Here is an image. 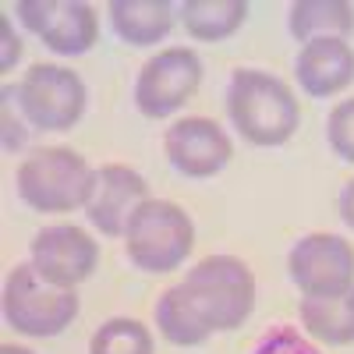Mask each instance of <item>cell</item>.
<instances>
[{"mask_svg":"<svg viewBox=\"0 0 354 354\" xmlns=\"http://www.w3.org/2000/svg\"><path fill=\"white\" fill-rule=\"evenodd\" d=\"M227 117L234 131L248 145L259 149H277L294 138L301 124V106L290 85L262 68H238L227 82L223 96Z\"/></svg>","mask_w":354,"mask_h":354,"instance_id":"obj_1","label":"cell"},{"mask_svg":"<svg viewBox=\"0 0 354 354\" xmlns=\"http://www.w3.org/2000/svg\"><path fill=\"white\" fill-rule=\"evenodd\" d=\"M209 333H230L248 322L255 308V277L238 255H205L177 283Z\"/></svg>","mask_w":354,"mask_h":354,"instance_id":"obj_2","label":"cell"},{"mask_svg":"<svg viewBox=\"0 0 354 354\" xmlns=\"http://www.w3.org/2000/svg\"><path fill=\"white\" fill-rule=\"evenodd\" d=\"M15 188L18 198L36 213H71L78 205H88L96 170L68 145H43L18 163Z\"/></svg>","mask_w":354,"mask_h":354,"instance_id":"obj_3","label":"cell"},{"mask_svg":"<svg viewBox=\"0 0 354 354\" xmlns=\"http://www.w3.org/2000/svg\"><path fill=\"white\" fill-rule=\"evenodd\" d=\"M195 248L192 216L170 198H145L124 227V255L142 273H174Z\"/></svg>","mask_w":354,"mask_h":354,"instance_id":"obj_4","label":"cell"},{"mask_svg":"<svg viewBox=\"0 0 354 354\" xmlns=\"http://www.w3.org/2000/svg\"><path fill=\"white\" fill-rule=\"evenodd\" d=\"M78 294L46 283L32 262H18L4 280V319L25 337H61L78 319Z\"/></svg>","mask_w":354,"mask_h":354,"instance_id":"obj_5","label":"cell"},{"mask_svg":"<svg viewBox=\"0 0 354 354\" xmlns=\"http://www.w3.org/2000/svg\"><path fill=\"white\" fill-rule=\"evenodd\" d=\"M21 121L36 131H71L88 106V88L78 71L64 64H32L15 85Z\"/></svg>","mask_w":354,"mask_h":354,"instance_id":"obj_6","label":"cell"},{"mask_svg":"<svg viewBox=\"0 0 354 354\" xmlns=\"http://www.w3.org/2000/svg\"><path fill=\"white\" fill-rule=\"evenodd\" d=\"M202 57L188 46H167L142 64L135 78V106L149 121L177 113L202 85Z\"/></svg>","mask_w":354,"mask_h":354,"instance_id":"obj_7","label":"cell"},{"mask_svg":"<svg viewBox=\"0 0 354 354\" xmlns=\"http://www.w3.org/2000/svg\"><path fill=\"white\" fill-rule=\"evenodd\" d=\"M287 273L305 298H337L354 287V245L340 234L312 230L287 252Z\"/></svg>","mask_w":354,"mask_h":354,"instance_id":"obj_8","label":"cell"},{"mask_svg":"<svg viewBox=\"0 0 354 354\" xmlns=\"http://www.w3.org/2000/svg\"><path fill=\"white\" fill-rule=\"evenodd\" d=\"M15 15L57 57H82L100 39V15L85 0H21Z\"/></svg>","mask_w":354,"mask_h":354,"instance_id":"obj_9","label":"cell"},{"mask_svg":"<svg viewBox=\"0 0 354 354\" xmlns=\"http://www.w3.org/2000/svg\"><path fill=\"white\" fill-rule=\"evenodd\" d=\"M28 262L39 270V277L53 287L75 290L96 273L100 266V241L88 238V230L75 223H53L43 227L32 245H28Z\"/></svg>","mask_w":354,"mask_h":354,"instance_id":"obj_10","label":"cell"},{"mask_svg":"<svg viewBox=\"0 0 354 354\" xmlns=\"http://www.w3.org/2000/svg\"><path fill=\"white\" fill-rule=\"evenodd\" d=\"M163 153L181 177L205 181L230 163L234 142L213 117H181L163 131Z\"/></svg>","mask_w":354,"mask_h":354,"instance_id":"obj_11","label":"cell"},{"mask_svg":"<svg viewBox=\"0 0 354 354\" xmlns=\"http://www.w3.org/2000/svg\"><path fill=\"white\" fill-rule=\"evenodd\" d=\"M149 198L145 177L128 163H106L96 170V188L88 195L85 216L103 238H124L131 213Z\"/></svg>","mask_w":354,"mask_h":354,"instance_id":"obj_12","label":"cell"},{"mask_svg":"<svg viewBox=\"0 0 354 354\" xmlns=\"http://www.w3.org/2000/svg\"><path fill=\"white\" fill-rule=\"evenodd\" d=\"M301 93L312 100H333L354 82V46L347 39H312L294 61Z\"/></svg>","mask_w":354,"mask_h":354,"instance_id":"obj_13","label":"cell"},{"mask_svg":"<svg viewBox=\"0 0 354 354\" xmlns=\"http://www.w3.org/2000/svg\"><path fill=\"white\" fill-rule=\"evenodd\" d=\"M106 15L113 36L128 46H156L174 28V8L167 0H113Z\"/></svg>","mask_w":354,"mask_h":354,"instance_id":"obj_14","label":"cell"},{"mask_svg":"<svg viewBox=\"0 0 354 354\" xmlns=\"http://www.w3.org/2000/svg\"><path fill=\"white\" fill-rule=\"evenodd\" d=\"M287 28L301 46L312 39H347L354 32V4H347V0H298L287 11Z\"/></svg>","mask_w":354,"mask_h":354,"instance_id":"obj_15","label":"cell"},{"mask_svg":"<svg viewBox=\"0 0 354 354\" xmlns=\"http://www.w3.org/2000/svg\"><path fill=\"white\" fill-rule=\"evenodd\" d=\"M298 315L312 340L326 347L354 344V287L337 298H301Z\"/></svg>","mask_w":354,"mask_h":354,"instance_id":"obj_16","label":"cell"},{"mask_svg":"<svg viewBox=\"0 0 354 354\" xmlns=\"http://www.w3.org/2000/svg\"><path fill=\"white\" fill-rule=\"evenodd\" d=\"M248 18L245 0H188L181 4L185 32L198 43H223L230 39Z\"/></svg>","mask_w":354,"mask_h":354,"instance_id":"obj_17","label":"cell"},{"mask_svg":"<svg viewBox=\"0 0 354 354\" xmlns=\"http://www.w3.org/2000/svg\"><path fill=\"white\" fill-rule=\"evenodd\" d=\"M153 315H156L160 337H163L167 344H174V347H198V344H205V340L213 337V333L195 319V312H192V305H188V298H185V290L177 287V283L167 287L160 298H156Z\"/></svg>","mask_w":354,"mask_h":354,"instance_id":"obj_18","label":"cell"},{"mask_svg":"<svg viewBox=\"0 0 354 354\" xmlns=\"http://www.w3.org/2000/svg\"><path fill=\"white\" fill-rule=\"evenodd\" d=\"M88 354H153V333L138 319H106L88 340Z\"/></svg>","mask_w":354,"mask_h":354,"instance_id":"obj_19","label":"cell"},{"mask_svg":"<svg viewBox=\"0 0 354 354\" xmlns=\"http://www.w3.org/2000/svg\"><path fill=\"white\" fill-rule=\"evenodd\" d=\"M326 142H330V149L344 163H354V100H340L330 110V117H326Z\"/></svg>","mask_w":354,"mask_h":354,"instance_id":"obj_20","label":"cell"},{"mask_svg":"<svg viewBox=\"0 0 354 354\" xmlns=\"http://www.w3.org/2000/svg\"><path fill=\"white\" fill-rule=\"evenodd\" d=\"M252 354H322L308 337H301L294 326H287V322H277V326H270Z\"/></svg>","mask_w":354,"mask_h":354,"instance_id":"obj_21","label":"cell"},{"mask_svg":"<svg viewBox=\"0 0 354 354\" xmlns=\"http://www.w3.org/2000/svg\"><path fill=\"white\" fill-rule=\"evenodd\" d=\"M0 28H4V57H0V68H4V71H11V64H15L18 57H21V39L11 32V21H8V18L0 21Z\"/></svg>","mask_w":354,"mask_h":354,"instance_id":"obj_22","label":"cell"},{"mask_svg":"<svg viewBox=\"0 0 354 354\" xmlns=\"http://www.w3.org/2000/svg\"><path fill=\"white\" fill-rule=\"evenodd\" d=\"M337 209H340V220L354 230V181H347L340 188V198H337Z\"/></svg>","mask_w":354,"mask_h":354,"instance_id":"obj_23","label":"cell"},{"mask_svg":"<svg viewBox=\"0 0 354 354\" xmlns=\"http://www.w3.org/2000/svg\"><path fill=\"white\" fill-rule=\"evenodd\" d=\"M0 354H36L28 347H18V344H0Z\"/></svg>","mask_w":354,"mask_h":354,"instance_id":"obj_24","label":"cell"}]
</instances>
